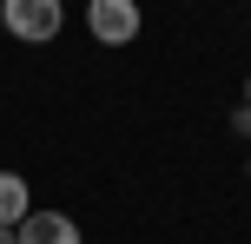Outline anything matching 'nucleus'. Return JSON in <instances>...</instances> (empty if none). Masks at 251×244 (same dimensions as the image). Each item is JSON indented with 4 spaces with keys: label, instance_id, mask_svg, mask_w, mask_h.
<instances>
[{
    "label": "nucleus",
    "instance_id": "7ed1b4c3",
    "mask_svg": "<svg viewBox=\"0 0 251 244\" xmlns=\"http://www.w3.org/2000/svg\"><path fill=\"white\" fill-rule=\"evenodd\" d=\"M20 244H79V224L66 218V211H26Z\"/></svg>",
    "mask_w": 251,
    "mask_h": 244
},
{
    "label": "nucleus",
    "instance_id": "6e6552de",
    "mask_svg": "<svg viewBox=\"0 0 251 244\" xmlns=\"http://www.w3.org/2000/svg\"><path fill=\"white\" fill-rule=\"evenodd\" d=\"M0 33H7V26H0Z\"/></svg>",
    "mask_w": 251,
    "mask_h": 244
},
{
    "label": "nucleus",
    "instance_id": "39448f33",
    "mask_svg": "<svg viewBox=\"0 0 251 244\" xmlns=\"http://www.w3.org/2000/svg\"><path fill=\"white\" fill-rule=\"evenodd\" d=\"M231 126H238L245 139H251V106H238V112H231Z\"/></svg>",
    "mask_w": 251,
    "mask_h": 244
},
{
    "label": "nucleus",
    "instance_id": "423d86ee",
    "mask_svg": "<svg viewBox=\"0 0 251 244\" xmlns=\"http://www.w3.org/2000/svg\"><path fill=\"white\" fill-rule=\"evenodd\" d=\"M0 244H20V231H7V224H0Z\"/></svg>",
    "mask_w": 251,
    "mask_h": 244
},
{
    "label": "nucleus",
    "instance_id": "f257e3e1",
    "mask_svg": "<svg viewBox=\"0 0 251 244\" xmlns=\"http://www.w3.org/2000/svg\"><path fill=\"white\" fill-rule=\"evenodd\" d=\"M0 26L13 40H26V46H40V40H53L66 26V7L60 0H0Z\"/></svg>",
    "mask_w": 251,
    "mask_h": 244
},
{
    "label": "nucleus",
    "instance_id": "0eeeda50",
    "mask_svg": "<svg viewBox=\"0 0 251 244\" xmlns=\"http://www.w3.org/2000/svg\"><path fill=\"white\" fill-rule=\"evenodd\" d=\"M245 106H251V79H245Z\"/></svg>",
    "mask_w": 251,
    "mask_h": 244
},
{
    "label": "nucleus",
    "instance_id": "20e7f679",
    "mask_svg": "<svg viewBox=\"0 0 251 244\" xmlns=\"http://www.w3.org/2000/svg\"><path fill=\"white\" fill-rule=\"evenodd\" d=\"M26 211H33V192H26V178H20V172H0V224H7V231H20V224H26Z\"/></svg>",
    "mask_w": 251,
    "mask_h": 244
},
{
    "label": "nucleus",
    "instance_id": "f03ea898",
    "mask_svg": "<svg viewBox=\"0 0 251 244\" xmlns=\"http://www.w3.org/2000/svg\"><path fill=\"white\" fill-rule=\"evenodd\" d=\"M86 26L100 46H126L139 40V0H86Z\"/></svg>",
    "mask_w": 251,
    "mask_h": 244
}]
</instances>
